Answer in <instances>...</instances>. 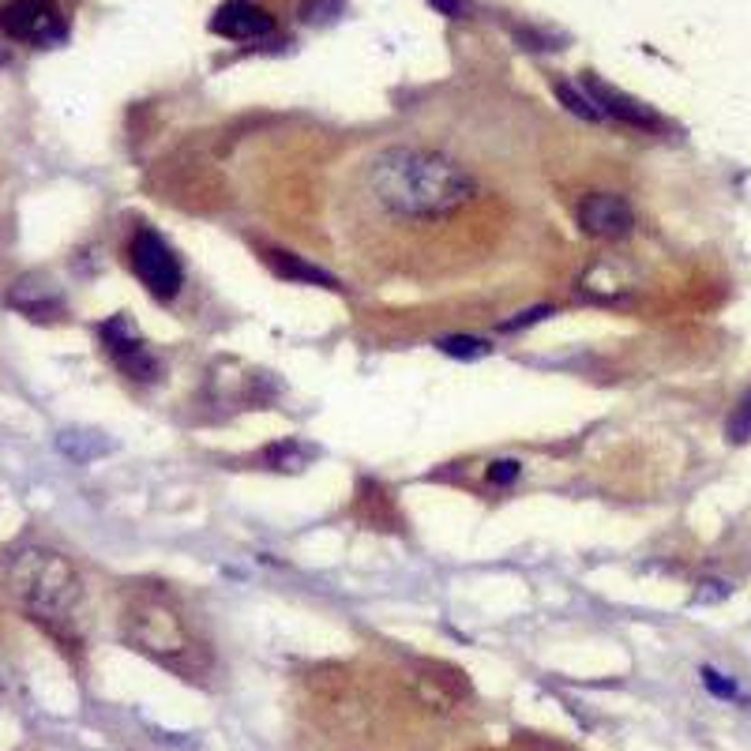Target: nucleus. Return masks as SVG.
I'll return each instance as SVG.
<instances>
[{
	"label": "nucleus",
	"instance_id": "f257e3e1",
	"mask_svg": "<svg viewBox=\"0 0 751 751\" xmlns=\"http://www.w3.org/2000/svg\"><path fill=\"white\" fill-rule=\"evenodd\" d=\"M368 188L376 204H384L391 214L406 218H436L466 207L478 185L473 177L443 155H429V150H410L398 147L387 150L372 162L368 169Z\"/></svg>",
	"mask_w": 751,
	"mask_h": 751
},
{
	"label": "nucleus",
	"instance_id": "f03ea898",
	"mask_svg": "<svg viewBox=\"0 0 751 751\" xmlns=\"http://www.w3.org/2000/svg\"><path fill=\"white\" fill-rule=\"evenodd\" d=\"M8 586L27 605V613H34V620L45 623H68L83 597L80 575L53 548H23V553H15L8 564Z\"/></svg>",
	"mask_w": 751,
	"mask_h": 751
},
{
	"label": "nucleus",
	"instance_id": "7ed1b4c3",
	"mask_svg": "<svg viewBox=\"0 0 751 751\" xmlns=\"http://www.w3.org/2000/svg\"><path fill=\"white\" fill-rule=\"evenodd\" d=\"M128 260H132V271L136 279L162 300L177 297L181 286H185V271H181V260L173 256V248L155 233V230H139L132 237V248H128Z\"/></svg>",
	"mask_w": 751,
	"mask_h": 751
},
{
	"label": "nucleus",
	"instance_id": "20e7f679",
	"mask_svg": "<svg viewBox=\"0 0 751 751\" xmlns=\"http://www.w3.org/2000/svg\"><path fill=\"white\" fill-rule=\"evenodd\" d=\"M128 635L147 650V654H158V658H177L188 650L181 616L166 605H158V601H143V605H136L128 613Z\"/></svg>",
	"mask_w": 751,
	"mask_h": 751
},
{
	"label": "nucleus",
	"instance_id": "39448f33",
	"mask_svg": "<svg viewBox=\"0 0 751 751\" xmlns=\"http://www.w3.org/2000/svg\"><path fill=\"white\" fill-rule=\"evenodd\" d=\"M0 31L15 42L53 45L68 34V23L53 0H12L0 8Z\"/></svg>",
	"mask_w": 751,
	"mask_h": 751
},
{
	"label": "nucleus",
	"instance_id": "423d86ee",
	"mask_svg": "<svg viewBox=\"0 0 751 751\" xmlns=\"http://www.w3.org/2000/svg\"><path fill=\"white\" fill-rule=\"evenodd\" d=\"M98 338H102V346L109 349V357L120 365V372H128L132 380H155V376H158L155 354L147 349V342L136 331V323L124 312L109 316L102 328H98Z\"/></svg>",
	"mask_w": 751,
	"mask_h": 751
},
{
	"label": "nucleus",
	"instance_id": "0eeeda50",
	"mask_svg": "<svg viewBox=\"0 0 751 751\" xmlns=\"http://www.w3.org/2000/svg\"><path fill=\"white\" fill-rule=\"evenodd\" d=\"M575 222H579V230L590 233V237H623L632 233L635 225V211L623 195L616 192H590L579 199V207H575Z\"/></svg>",
	"mask_w": 751,
	"mask_h": 751
},
{
	"label": "nucleus",
	"instance_id": "6e6552de",
	"mask_svg": "<svg viewBox=\"0 0 751 751\" xmlns=\"http://www.w3.org/2000/svg\"><path fill=\"white\" fill-rule=\"evenodd\" d=\"M211 31L233 42H256L274 31V19L260 5H252V0H225L211 19Z\"/></svg>",
	"mask_w": 751,
	"mask_h": 751
},
{
	"label": "nucleus",
	"instance_id": "1a4fd4ad",
	"mask_svg": "<svg viewBox=\"0 0 751 751\" xmlns=\"http://www.w3.org/2000/svg\"><path fill=\"white\" fill-rule=\"evenodd\" d=\"M583 90L594 98V106L601 109V117H616L623 124H639V128H654V124H658V113L650 106L635 102V98H628V94H620L616 87H605L601 80H586Z\"/></svg>",
	"mask_w": 751,
	"mask_h": 751
},
{
	"label": "nucleus",
	"instance_id": "9d476101",
	"mask_svg": "<svg viewBox=\"0 0 751 751\" xmlns=\"http://www.w3.org/2000/svg\"><path fill=\"white\" fill-rule=\"evenodd\" d=\"M8 305L19 309V312H27V316H34V319H45V316H57L61 312V297H57V290L49 286L45 279L31 274V279H19L12 286Z\"/></svg>",
	"mask_w": 751,
	"mask_h": 751
},
{
	"label": "nucleus",
	"instance_id": "9b49d317",
	"mask_svg": "<svg viewBox=\"0 0 751 751\" xmlns=\"http://www.w3.org/2000/svg\"><path fill=\"white\" fill-rule=\"evenodd\" d=\"M263 260H267V267H271L274 274H279V279H286V282L323 286V290H335V286H338V282H335L323 267H316V263H309V260H300V256L286 252V248H267Z\"/></svg>",
	"mask_w": 751,
	"mask_h": 751
},
{
	"label": "nucleus",
	"instance_id": "f8f14e48",
	"mask_svg": "<svg viewBox=\"0 0 751 751\" xmlns=\"http://www.w3.org/2000/svg\"><path fill=\"white\" fill-rule=\"evenodd\" d=\"M263 462H267L271 470L297 473V470H305V466H309V451L300 447L297 440H279V443L263 447Z\"/></svg>",
	"mask_w": 751,
	"mask_h": 751
},
{
	"label": "nucleus",
	"instance_id": "ddd939ff",
	"mask_svg": "<svg viewBox=\"0 0 751 751\" xmlns=\"http://www.w3.org/2000/svg\"><path fill=\"white\" fill-rule=\"evenodd\" d=\"M436 346H440V354L459 357V361H481V357L492 354V346L485 338H478V335H447Z\"/></svg>",
	"mask_w": 751,
	"mask_h": 751
},
{
	"label": "nucleus",
	"instance_id": "4468645a",
	"mask_svg": "<svg viewBox=\"0 0 751 751\" xmlns=\"http://www.w3.org/2000/svg\"><path fill=\"white\" fill-rule=\"evenodd\" d=\"M57 447L64 451V455H71V459H90V455H98V451H109V443L106 440H98V433H61V440H57Z\"/></svg>",
	"mask_w": 751,
	"mask_h": 751
},
{
	"label": "nucleus",
	"instance_id": "2eb2a0df",
	"mask_svg": "<svg viewBox=\"0 0 751 751\" xmlns=\"http://www.w3.org/2000/svg\"><path fill=\"white\" fill-rule=\"evenodd\" d=\"M583 290L594 293V297H620V274L613 263H594L586 271V279H583Z\"/></svg>",
	"mask_w": 751,
	"mask_h": 751
},
{
	"label": "nucleus",
	"instance_id": "dca6fc26",
	"mask_svg": "<svg viewBox=\"0 0 751 751\" xmlns=\"http://www.w3.org/2000/svg\"><path fill=\"white\" fill-rule=\"evenodd\" d=\"M556 98L575 113V117H583V120H601V109L594 106V98L579 87H571V83H556Z\"/></svg>",
	"mask_w": 751,
	"mask_h": 751
},
{
	"label": "nucleus",
	"instance_id": "f3484780",
	"mask_svg": "<svg viewBox=\"0 0 751 751\" xmlns=\"http://www.w3.org/2000/svg\"><path fill=\"white\" fill-rule=\"evenodd\" d=\"M725 436H729L733 443H747V440H751V391L733 406L729 424H725Z\"/></svg>",
	"mask_w": 751,
	"mask_h": 751
},
{
	"label": "nucleus",
	"instance_id": "a211bd4d",
	"mask_svg": "<svg viewBox=\"0 0 751 751\" xmlns=\"http://www.w3.org/2000/svg\"><path fill=\"white\" fill-rule=\"evenodd\" d=\"M518 473H522V466H518L515 459H499V462H492V466H489V485H496V489H508L511 481H518Z\"/></svg>",
	"mask_w": 751,
	"mask_h": 751
},
{
	"label": "nucleus",
	"instance_id": "6ab92c4d",
	"mask_svg": "<svg viewBox=\"0 0 751 751\" xmlns=\"http://www.w3.org/2000/svg\"><path fill=\"white\" fill-rule=\"evenodd\" d=\"M331 15H338V0H305L300 5V19L305 23H323Z\"/></svg>",
	"mask_w": 751,
	"mask_h": 751
},
{
	"label": "nucleus",
	"instance_id": "aec40b11",
	"mask_svg": "<svg viewBox=\"0 0 751 751\" xmlns=\"http://www.w3.org/2000/svg\"><path fill=\"white\" fill-rule=\"evenodd\" d=\"M703 684H707V691H714L718 699H737V684L729 680V676H721L718 669H703Z\"/></svg>",
	"mask_w": 751,
	"mask_h": 751
},
{
	"label": "nucleus",
	"instance_id": "412c9836",
	"mask_svg": "<svg viewBox=\"0 0 751 751\" xmlns=\"http://www.w3.org/2000/svg\"><path fill=\"white\" fill-rule=\"evenodd\" d=\"M545 316H553V305L526 309V312H518L515 319H504V323H499V331H518V328H530V323H537V319H545Z\"/></svg>",
	"mask_w": 751,
	"mask_h": 751
},
{
	"label": "nucleus",
	"instance_id": "4be33fe9",
	"mask_svg": "<svg viewBox=\"0 0 751 751\" xmlns=\"http://www.w3.org/2000/svg\"><path fill=\"white\" fill-rule=\"evenodd\" d=\"M729 590H733L729 583H718V579H710V583H703V586L695 590V601H699V605H714V601L729 597Z\"/></svg>",
	"mask_w": 751,
	"mask_h": 751
},
{
	"label": "nucleus",
	"instance_id": "5701e85b",
	"mask_svg": "<svg viewBox=\"0 0 751 751\" xmlns=\"http://www.w3.org/2000/svg\"><path fill=\"white\" fill-rule=\"evenodd\" d=\"M429 5H433L440 15H447V19H462V15H470V0H429Z\"/></svg>",
	"mask_w": 751,
	"mask_h": 751
}]
</instances>
